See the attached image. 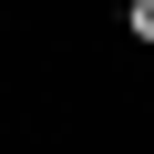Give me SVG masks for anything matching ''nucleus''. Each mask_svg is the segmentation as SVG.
<instances>
[{"label": "nucleus", "instance_id": "1", "mask_svg": "<svg viewBox=\"0 0 154 154\" xmlns=\"http://www.w3.org/2000/svg\"><path fill=\"white\" fill-rule=\"evenodd\" d=\"M123 41H134V51H154V0H123Z\"/></svg>", "mask_w": 154, "mask_h": 154}]
</instances>
